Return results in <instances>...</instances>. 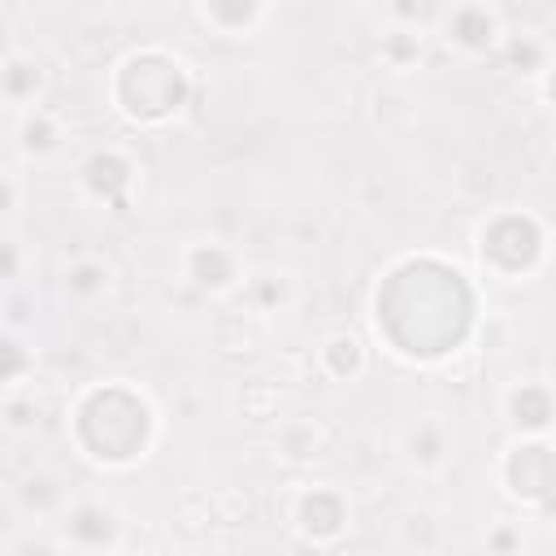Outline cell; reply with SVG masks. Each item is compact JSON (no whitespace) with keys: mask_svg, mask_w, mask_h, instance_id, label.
<instances>
[{"mask_svg":"<svg viewBox=\"0 0 556 556\" xmlns=\"http://www.w3.org/2000/svg\"><path fill=\"white\" fill-rule=\"evenodd\" d=\"M491 18L482 14V9H465L457 18V40L461 44H470V48H482V44H491Z\"/></svg>","mask_w":556,"mask_h":556,"instance_id":"cell-1","label":"cell"},{"mask_svg":"<svg viewBox=\"0 0 556 556\" xmlns=\"http://www.w3.org/2000/svg\"><path fill=\"white\" fill-rule=\"evenodd\" d=\"M513 413H517V422H526V426H543L552 409H548V396L521 392V396H513Z\"/></svg>","mask_w":556,"mask_h":556,"instance_id":"cell-2","label":"cell"},{"mask_svg":"<svg viewBox=\"0 0 556 556\" xmlns=\"http://www.w3.org/2000/svg\"><path fill=\"white\" fill-rule=\"evenodd\" d=\"M209 9H213L226 26H239V22H248L257 14V0H209Z\"/></svg>","mask_w":556,"mask_h":556,"instance_id":"cell-3","label":"cell"},{"mask_svg":"<svg viewBox=\"0 0 556 556\" xmlns=\"http://www.w3.org/2000/svg\"><path fill=\"white\" fill-rule=\"evenodd\" d=\"M552 100H556V79H552Z\"/></svg>","mask_w":556,"mask_h":556,"instance_id":"cell-4","label":"cell"}]
</instances>
